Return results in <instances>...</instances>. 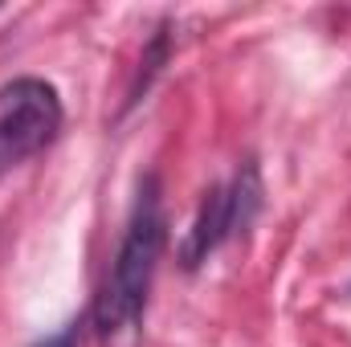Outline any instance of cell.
I'll list each match as a JSON object with an SVG mask.
<instances>
[{
	"instance_id": "3957f363",
	"label": "cell",
	"mask_w": 351,
	"mask_h": 347,
	"mask_svg": "<svg viewBox=\"0 0 351 347\" xmlns=\"http://www.w3.org/2000/svg\"><path fill=\"white\" fill-rule=\"evenodd\" d=\"M258 204H262V180H258L254 164H245L241 172L233 176L229 188H208L204 200H200V213H196V221H192V229H188V237L180 246L184 270H196L225 237L245 229L254 221Z\"/></svg>"
},
{
	"instance_id": "7a4b0ae2",
	"label": "cell",
	"mask_w": 351,
	"mask_h": 347,
	"mask_svg": "<svg viewBox=\"0 0 351 347\" xmlns=\"http://www.w3.org/2000/svg\"><path fill=\"white\" fill-rule=\"evenodd\" d=\"M62 131V98L41 78L0 86V176L45 152Z\"/></svg>"
},
{
	"instance_id": "6da1fadb",
	"label": "cell",
	"mask_w": 351,
	"mask_h": 347,
	"mask_svg": "<svg viewBox=\"0 0 351 347\" xmlns=\"http://www.w3.org/2000/svg\"><path fill=\"white\" fill-rule=\"evenodd\" d=\"M164 237H168V221H164V200H160V180L147 176L139 184V200L135 213L127 221L123 246L114 254V265L106 274V286L98 294L94 307V323L106 339L131 331L147 307V290L156 278V265L164 254Z\"/></svg>"
},
{
	"instance_id": "277c9868",
	"label": "cell",
	"mask_w": 351,
	"mask_h": 347,
	"mask_svg": "<svg viewBox=\"0 0 351 347\" xmlns=\"http://www.w3.org/2000/svg\"><path fill=\"white\" fill-rule=\"evenodd\" d=\"M37 347H78V323H70V327H62L58 335H49V339H41Z\"/></svg>"
}]
</instances>
